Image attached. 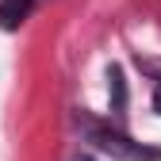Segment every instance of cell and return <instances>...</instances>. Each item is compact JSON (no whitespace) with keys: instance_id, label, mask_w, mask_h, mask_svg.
Instances as JSON below:
<instances>
[{"instance_id":"277c9868","label":"cell","mask_w":161,"mask_h":161,"mask_svg":"<svg viewBox=\"0 0 161 161\" xmlns=\"http://www.w3.org/2000/svg\"><path fill=\"white\" fill-rule=\"evenodd\" d=\"M153 108L161 111V85H157V96H153Z\"/></svg>"},{"instance_id":"3957f363","label":"cell","mask_w":161,"mask_h":161,"mask_svg":"<svg viewBox=\"0 0 161 161\" xmlns=\"http://www.w3.org/2000/svg\"><path fill=\"white\" fill-rule=\"evenodd\" d=\"M108 80H111V111L119 115V111L127 108V80H123V69L111 65V69H108Z\"/></svg>"},{"instance_id":"6da1fadb","label":"cell","mask_w":161,"mask_h":161,"mask_svg":"<svg viewBox=\"0 0 161 161\" xmlns=\"http://www.w3.org/2000/svg\"><path fill=\"white\" fill-rule=\"evenodd\" d=\"M80 123H85V130H88V142H92L100 153H111V157H119V161H161V150L134 142V138H127L123 130H115V127L92 123V119H80Z\"/></svg>"},{"instance_id":"5b68a950","label":"cell","mask_w":161,"mask_h":161,"mask_svg":"<svg viewBox=\"0 0 161 161\" xmlns=\"http://www.w3.org/2000/svg\"><path fill=\"white\" fill-rule=\"evenodd\" d=\"M73 161H92V157H73Z\"/></svg>"},{"instance_id":"7a4b0ae2","label":"cell","mask_w":161,"mask_h":161,"mask_svg":"<svg viewBox=\"0 0 161 161\" xmlns=\"http://www.w3.org/2000/svg\"><path fill=\"white\" fill-rule=\"evenodd\" d=\"M31 4H35V0H0V27H4V31H15L31 15Z\"/></svg>"}]
</instances>
